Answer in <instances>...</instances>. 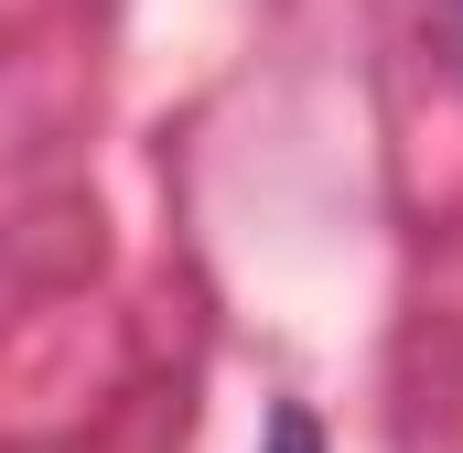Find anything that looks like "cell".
Returning a JSON list of instances; mask_svg holds the SVG:
<instances>
[{
    "label": "cell",
    "mask_w": 463,
    "mask_h": 453,
    "mask_svg": "<svg viewBox=\"0 0 463 453\" xmlns=\"http://www.w3.org/2000/svg\"><path fill=\"white\" fill-rule=\"evenodd\" d=\"M259 453H324L313 410H302V400H280V410H269V443H259Z\"/></svg>",
    "instance_id": "obj_1"
}]
</instances>
